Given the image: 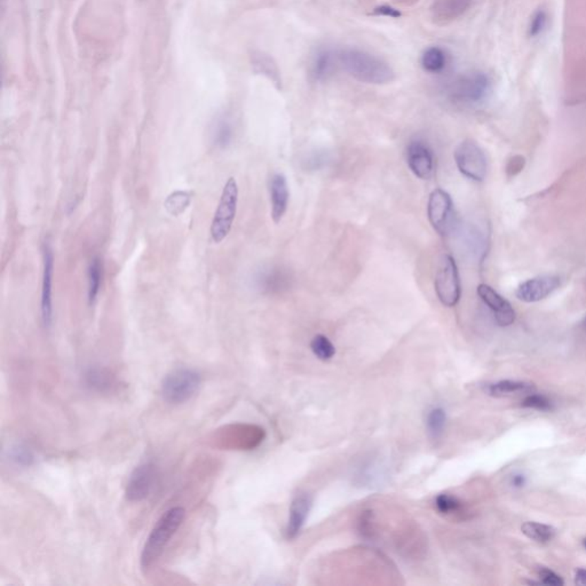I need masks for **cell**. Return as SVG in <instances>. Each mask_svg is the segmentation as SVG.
I'll return each instance as SVG.
<instances>
[{"instance_id": "f1b7e54d", "label": "cell", "mask_w": 586, "mask_h": 586, "mask_svg": "<svg viewBox=\"0 0 586 586\" xmlns=\"http://www.w3.org/2000/svg\"><path fill=\"white\" fill-rule=\"evenodd\" d=\"M547 23H549V16H547L546 11L538 9L532 14L529 21L528 36L530 38H538L542 36L546 30Z\"/></svg>"}, {"instance_id": "44dd1931", "label": "cell", "mask_w": 586, "mask_h": 586, "mask_svg": "<svg viewBox=\"0 0 586 586\" xmlns=\"http://www.w3.org/2000/svg\"><path fill=\"white\" fill-rule=\"evenodd\" d=\"M534 385L525 383V381H502L491 384L486 388V392L495 397H504V396L518 395V394L530 393L534 390Z\"/></svg>"}, {"instance_id": "277c9868", "label": "cell", "mask_w": 586, "mask_h": 586, "mask_svg": "<svg viewBox=\"0 0 586 586\" xmlns=\"http://www.w3.org/2000/svg\"><path fill=\"white\" fill-rule=\"evenodd\" d=\"M202 385L201 373L193 369L180 368L164 377L160 393L169 405H184L193 399Z\"/></svg>"}, {"instance_id": "30bf717a", "label": "cell", "mask_w": 586, "mask_h": 586, "mask_svg": "<svg viewBox=\"0 0 586 586\" xmlns=\"http://www.w3.org/2000/svg\"><path fill=\"white\" fill-rule=\"evenodd\" d=\"M157 467L154 462H143L136 466L127 481L125 496L127 501L139 503L148 498L157 481Z\"/></svg>"}, {"instance_id": "d590c367", "label": "cell", "mask_w": 586, "mask_h": 586, "mask_svg": "<svg viewBox=\"0 0 586 586\" xmlns=\"http://www.w3.org/2000/svg\"><path fill=\"white\" fill-rule=\"evenodd\" d=\"M575 583L580 586H586V569H578L575 575Z\"/></svg>"}, {"instance_id": "ba28073f", "label": "cell", "mask_w": 586, "mask_h": 586, "mask_svg": "<svg viewBox=\"0 0 586 586\" xmlns=\"http://www.w3.org/2000/svg\"><path fill=\"white\" fill-rule=\"evenodd\" d=\"M455 162L462 176L473 181L482 182L488 173V160L484 149L473 140H465L457 145Z\"/></svg>"}, {"instance_id": "484cf974", "label": "cell", "mask_w": 586, "mask_h": 586, "mask_svg": "<svg viewBox=\"0 0 586 586\" xmlns=\"http://www.w3.org/2000/svg\"><path fill=\"white\" fill-rule=\"evenodd\" d=\"M447 421V414L442 408L433 409L427 416V429L433 438H438L443 434Z\"/></svg>"}, {"instance_id": "2e32d148", "label": "cell", "mask_w": 586, "mask_h": 586, "mask_svg": "<svg viewBox=\"0 0 586 586\" xmlns=\"http://www.w3.org/2000/svg\"><path fill=\"white\" fill-rule=\"evenodd\" d=\"M269 193L272 202V218L275 224L285 217L289 204V186L287 179L281 173L273 176L269 182Z\"/></svg>"}, {"instance_id": "e0dca14e", "label": "cell", "mask_w": 586, "mask_h": 586, "mask_svg": "<svg viewBox=\"0 0 586 586\" xmlns=\"http://www.w3.org/2000/svg\"><path fill=\"white\" fill-rule=\"evenodd\" d=\"M313 498L307 493H301L293 499L290 508V519L287 522V537L289 539L296 538L305 525L306 519L311 511Z\"/></svg>"}, {"instance_id": "7c38bea8", "label": "cell", "mask_w": 586, "mask_h": 586, "mask_svg": "<svg viewBox=\"0 0 586 586\" xmlns=\"http://www.w3.org/2000/svg\"><path fill=\"white\" fill-rule=\"evenodd\" d=\"M561 285L560 278L554 275H543L530 278L520 285L515 292L518 299L523 302L542 301L551 296Z\"/></svg>"}, {"instance_id": "74e56055", "label": "cell", "mask_w": 586, "mask_h": 586, "mask_svg": "<svg viewBox=\"0 0 586 586\" xmlns=\"http://www.w3.org/2000/svg\"><path fill=\"white\" fill-rule=\"evenodd\" d=\"M583 328L584 329H586V318L583 321Z\"/></svg>"}, {"instance_id": "8992f818", "label": "cell", "mask_w": 586, "mask_h": 586, "mask_svg": "<svg viewBox=\"0 0 586 586\" xmlns=\"http://www.w3.org/2000/svg\"><path fill=\"white\" fill-rule=\"evenodd\" d=\"M239 203V186L234 178L228 179L225 184L222 195L215 211V218L211 225L212 239L221 243L232 230Z\"/></svg>"}, {"instance_id": "9a60e30c", "label": "cell", "mask_w": 586, "mask_h": 586, "mask_svg": "<svg viewBox=\"0 0 586 586\" xmlns=\"http://www.w3.org/2000/svg\"><path fill=\"white\" fill-rule=\"evenodd\" d=\"M53 268L54 259L49 245L44 246V274H42V321L44 327L49 328L53 318L52 307V282H53Z\"/></svg>"}, {"instance_id": "5bb4252c", "label": "cell", "mask_w": 586, "mask_h": 586, "mask_svg": "<svg viewBox=\"0 0 586 586\" xmlns=\"http://www.w3.org/2000/svg\"><path fill=\"white\" fill-rule=\"evenodd\" d=\"M338 49L321 47L315 52L309 61V76L313 83H324L329 80L338 69Z\"/></svg>"}, {"instance_id": "4dcf8cb0", "label": "cell", "mask_w": 586, "mask_h": 586, "mask_svg": "<svg viewBox=\"0 0 586 586\" xmlns=\"http://www.w3.org/2000/svg\"><path fill=\"white\" fill-rule=\"evenodd\" d=\"M9 458L21 466H29L34 462L35 456L32 451L25 446H16L9 450Z\"/></svg>"}, {"instance_id": "d4e9b609", "label": "cell", "mask_w": 586, "mask_h": 586, "mask_svg": "<svg viewBox=\"0 0 586 586\" xmlns=\"http://www.w3.org/2000/svg\"><path fill=\"white\" fill-rule=\"evenodd\" d=\"M311 348L315 357L322 361L331 360L335 354V348L333 342L325 335H315L311 342Z\"/></svg>"}, {"instance_id": "1f68e13d", "label": "cell", "mask_w": 586, "mask_h": 586, "mask_svg": "<svg viewBox=\"0 0 586 586\" xmlns=\"http://www.w3.org/2000/svg\"><path fill=\"white\" fill-rule=\"evenodd\" d=\"M523 407L526 408L535 409L539 411H551L553 410V403L550 400L543 395H537V394H530L527 396L526 399L523 400Z\"/></svg>"}, {"instance_id": "7402d4cb", "label": "cell", "mask_w": 586, "mask_h": 586, "mask_svg": "<svg viewBox=\"0 0 586 586\" xmlns=\"http://www.w3.org/2000/svg\"><path fill=\"white\" fill-rule=\"evenodd\" d=\"M523 534L532 541L547 543L556 536V529L538 522H525L521 527Z\"/></svg>"}, {"instance_id": "d6a6232c", "label": "cell", "mask_w": 586, "mask_h": 586, "mask_svg": "<svg viewBox=\"0 0 586 586\" xmlns=\"http://www.w3.org/2000/svg\"><path fill=\"white\" fill-rule=\"evenodd\" d=\"M538 575H539V578H541V582L543 584L553 586L563 585V580L559 575H556L554 571L550 570V569L541 568L538 570Z\"/></svg>"}, {"instance_id": "9c48e42d", "label": "cell", "mask_w": 586, "mask_h": 586, "mask_svg": "<svg viewBox=\"0 0 586 586\" xmlns=\"http://www.w3.org/2000/svg\"><path fill=\"white\" fill-rule=\"evenodd\" d=\"M427 215L433 228L440 235L449 234L455 221V209L453 198L447 191L436 188L431 193L427 205Z\"/></svg>"}, {"instance_id": "83f0119b", "label": "cell", "mask_w": 586, "mask_h": 586, "mask_svg": "<svg viewBox=\"0 0 586 586\" xmlns=\"http://www.w3.org/2000/svg\"><path fill=\"white\" fill-rule=\"evenodd\" d=\"M213 143L219 147H226L232 140L233 128L226 118H221L213 127Z\"/></svg>"}, {"instance_id": "e575fe53", "label": "cell", "mask_w": 586, "mask_h": 586, "mask_svg": "<svg viewBox=\"0 0 586 586\" xmlns=\"http://www.w3.org/2000/svg\"><path fill=\"white\" fill-rule=\"evenodd\" d=\"M523 165H525V158L522 156H514L508 162L506 169H508V172H511V176H514V174H517V173H519L523 169Z\"/></svg>"}, {"instance_id": "8d00e7d4", "label": "cell", "mask_w": 586, "mask_h": 586, "mask_svg": "<svg viewBox=\"0 0 586 586\" xmlns=\"http://www.w3.org/2000/svg\"><path fill=\"white\" fill-rule=\"evenodd\" d=\"M513 484L517 486H523V484H525V477H523L522 475H517V477H514Z\"/></svg>"}, {"instance_id": "603a6c76", "label": "cell", "mask_w": 586, "mask_h": 586, "mask_svg": "<svg viewBox=\"0 0 586 586\" xmlns=\"http://www.w3.org/2000/svg\"><path fill=\"white\" fill-rule=\"evenodd\" d=\"M88 301L93 304L100 291L102 281V263L99 258H93L88 266Z\"/></svg>"}, {"instance_id": "ac0fdd59", "label": "cell", "mask_w": 586, "mask_h": 586, "mask_svg": "<svg viewBox=\"0 0 586 586\" xmlns=\"http://www.w3.org/2000/svg\"><path fill=\"white\" fill-rule=\"evenodd\" d=\"M86 386L97 393H110L116 387V378L108 369L100 366L88 368L84 373Z\"/></svg>"}, {"instance_id": "6da1fadb", "label": "cell", "mask_w": 586, "mask_h": 586, "mask_svg": "<svg viewBox=\"0 0 586 586\" xmlns=\"http://www.w3.org/2000/svg\"><path fill=\"white\" fill-rule=\"evenodd\" d=\"M339 66L357 82L384 85L393 82L395 73L377 55L354 47L338 49Z\"/></svg>"}, {"instance_id": "f35d334b", "label": "cell", "mask_w": 586, "mask_h": 586, "mask_svg": "<svg viewBox=\"0 0 586 586\" xmlns=\"http://www.w3.org/2000/svg\"><path fill=\"white\" fill-rule=\"evenodd\" d=\"M583 544H584V546H585V549H586V538H585V539H584Z\"/></svg>"}, {"instance_id": "4316f807", "label": "cell", "mask_w": 586, "mask_h": 586, "mask_svg": "<svg viewBox=\"0 0 586 586\" xmlns=\"http://www.w3.org/2000/svg\"><path fill=\"white\" fill-rule=\"evenodd\" d=\"M436 508L440 513L444 515H453L462 511V503L455 496L442 494L438 496L436 501Z\"/></svg>"}, {"instance_id": "52a82bcc", "label": "cell", "mask_w": 586, "mask_h": 586, "mask_svg": "<svg viewBox=\"0 0 586 586\" xmlns=\"http://www.w3.org/2000/svg\"><path fill=\"white\" fill-rule=\"evenodd\" d=\"M263 429L250 425H228L215 431L210 443L228 450H249L263 441Z\"/></svg>"}, {"instance_id": "d6986e66", "label": "cell", "mask_w": 586, "mask_h": 586, "mask_svg": "<svg viewBox=\"0 0 586 586\" xmlns=\"http://www.w3.org/2000/svg\"><path fill=\"white\" fill-rule=\"evenodd\" d=\"M472 0H436L432 7L434 21L447 23L462 16L469 8Z\"/></svg>"}, {"instance_id": "f546056e", "label": "cell", "mask_w": 586, "mask_h": 586, "mask_svg": "<svg viewBox=\"0 0 586 586\" xmlns=\"http://www.w3.org/2000/svg\"><path fill=\"white\" fill-rule=\"evenodd\" d=\"M189 202H191V197L187 193L178 191L169 197L165 206L171 215H177L181 213L189 205Z\"/></svg>"}, {"instance_id": "ffe728a7", "label": "cell", "mask_w": 586, "mask_h": 586, "mask_svg": "<svg viewBox=\"0 0 586 586\" xmlns=\"http://www.w3.org/2000/svg\"><path fill=\"white\" fill-rule=\"evenodd\" d=\"M448 64L447 52L440 46H429L420 56V66L431 75L441 73Z\"/></svg>"}, {"instance_id": "4fadbf2b", "label": "cell", "mask_w": 586, "mask_h": 586, "mask_svg": "<svg viewBox=\"0 0 586 586\" xmlns=\"http://www.w3.org/2000/svg\"><path fill=\"white\" fill-rule=\"evenodd\" d=\"M477 294L481 300L493 311L496 323L499 327H510L515 321V311L511 304L501 296L495 289L488 285H480L477 287Z\"/></svg>"}, {"instance_id": "8fae6325", "label": "cell", "mask_w": 586, "mask_h": 586, "mask_svg": "<svg viewBox=\"0 0 586 586\" xmlns=\"http://www.w3.org/2000/svg\"><path fill=\"white\" fill-rule=\"evenodd\" d=\"M407 162L414 176L429 180L434 173V154L425 141L414 140L407 148Z\"/></svg>"}, {"instance_id": "3957f363", "label": "cell", "mask_w": 586, "mask_h": 586, "mask_svg": "<svg viewBox=\"0 0 586 586\" xmlns=\"http://www.w3.org/2000/svg\"><path fill=\"white\" fill-rule=\"evenodd\" d=\"M493 83L484 71H469L460 73L446 88L448 99L464 106H474L484 102L489 97Z\"/></svg>"}, {"instance_id": "cb8c5ba5", "label": "cell", "mask_w": 586, "mask_h": 586, "mask_svg": "<svg viewBox=\"0 0 586 586\" xmlns=\"http://www.w3.org/2000/svg\"><path fill=\"white\" fill-rule=\"evenodd\" d=\"M254 66L257 67L259 73L267 76L270 80L274 82V84L281 86V75H280V71H278L277 66H276L275 62H274L272 58H269V56L265 54H258L254 58Z\"/></svg>"}, {"instance_id": "7a4b0ae2", "label": "cell", "mask_w": 586, "mask_h": 586, "mask_svg": "<svg viewBox=\"0 0 586 586\" xmlns=\"http://www.w3.org/2000/svg\"><path fill=\"white\" fill-rule=\"evenodd\" d=\"M186 511L181 506L169 508L160 517L150 535L147 538L143 553H141V567L150 568L155 562L160 559L167 549L169 541L176 535L179 528L184 523Z\"/></svg>"}, {"instance_id": "5b68a950", "label": "cell", "mask_w": 586, "mask_h": 586, "mask_svg": "<svg viewBox=\"0 0 586 586\" xmlns=\"http://www.w3.org/2000/svg\"><path fill=\"white\" fill-rule=\"evenodd\" d=\"M434 287L442 305L451 309L460 302L462 296L460 272L450 254H443L438 260Z\"/></svg>"}, {"instance_id": "836d02e7", "label": "cell", "mask_w": 586, "mask_h": 586, "mask_svg": "<svg viewBox=\"0 0 586 586\" xmlns=\"http://www.w3.org/2000/svg\"><path fill=\"white\" fill-rule=\"evenodd\" d=\"M373 14L378 16H388V18H399L402 16V13L400 12L399 9L394 8L390 5H381V6L376 7L373 9Z\"/></svg>"}]
</instances>
